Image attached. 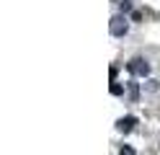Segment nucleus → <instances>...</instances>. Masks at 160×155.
Listing matches in <instances>:
<instances>
[{
	"instance_id": "nucleus-3",
	"label": "nucleus",
	"mask_w": 160,
	"mask_h": 155,
	"mask_svg": "<svg viewBox=\"0 0 160 155\" xmlns=\"http://www.w3.org/2000/svg\"><path fill=\"white\" fill-rule=\"evenodd\" d=\"M134 124H137V119H134V116H122V119L116 121V129L127 134V132H132V129H134Z\"/></svg>"
},
{
	"instance_id": "nucleus-4",
	"label": "nucleus",
	"mask_w": 160,
	"mask_h": 155,
	"mask_svg": "<svg viewBox=\"0 0 160 155\" xmlns=\"http://www.w3.org/2000/svg\"><path fill=\"white\" fill-rule=\"evenodd\" d=\"M111 93H114V96H122V93H124V88L119 85V83H114V85H111Z\"/></svg>"
},
{
	"instance_id": "nucleus-2",
	"label": "nucleus",
	"mask_w": 160,
	"mask_h": 155,
	"mask_svg": "<svg viewBox=\"0 0 160 155\" xmlns=\"http://www.w3.org/2000/svg\"><path fill=\"white\" fill-rule=\"evenodd\" d=\"M108 31H111V36H124L129 31V23L124 16H114L111 21H108Z\"/></svg>"
},
{
	"instance_id": "nucleus-1",
	"label": "nucleus",
	"mask_w": 160,
	"mask_h": 155,
	"mask_svg": "<svg viewBox=\"0 0 160 155\" xmlns=\"http://www.w3.org/2000/svg\"><path fill=\"white\" fill-rule=\"evenodd\" d=\"M127 70L132 72V75H137V78H147V75H150V62L142 59V57H134V59L127 65Z\"/></svg>"
},
{
	"instance_id": "nucleus-5",
	"label": "nucleus",
	"mask_w": 160,
	"mask_h": 155,
	"mask_svg": "<svg viewBox=\"0 0 160 155\" xmlns=\"http://www.w3.org/2000/svg\"><path fill=\"white\" fill-rule=\"evenodd\" d=\"M119 155H137V152H134L132 147H129V145H124V147H122V150H119Z\"/></svg>"
}]
</instances>
